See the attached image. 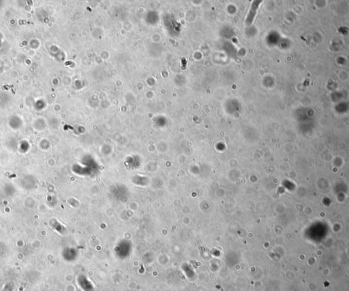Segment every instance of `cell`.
Segmentation results:
<instances>
[{
  "mask_svg": "<svg viewBox=\"0 0 349 291\" xmlns=\"http://www.w3.org/2000/svg\"><path fill=\"white\" fill-rule=\"evenodd\" d=\"M263 2V1H254L252 2V5H251V8L250 10V12L248 14V16L246 18V21H245V23L247 25H252L253 21L254 19V17L256 14L257 12V10H258L259 8V6L261 4V3Z\"/></svg>",
  "mask_w": 349,
  "mask_h": 291,
  "instance_id": "1",
  "label": "cell"
}]
</instances>
